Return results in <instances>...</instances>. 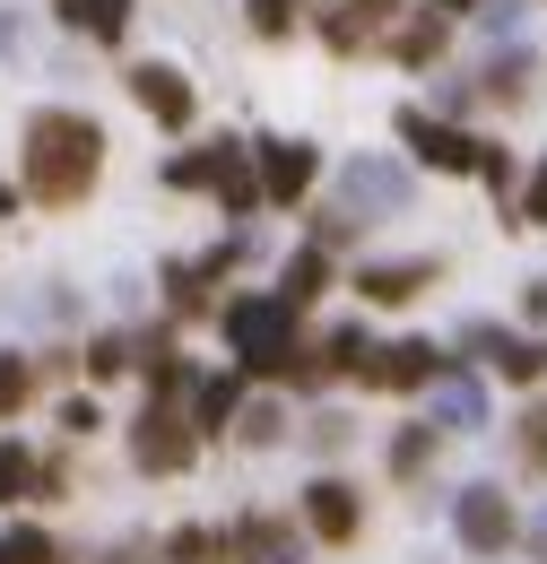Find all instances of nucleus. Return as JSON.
I'll return each instance as SVG.
<instances>
[{"label": "nucleus", "mask_w": 547, "mask_h": 564, "mask_svg": "<svg viewBox=\"0 0 547 564\" xmlns=\"http://www.w3.org/2000/svg\"><path fill=\"white\" fill-rule=\"evenodd\" d=\"M105 165V131L87 113H35L26 122V192L35 200H78Z\"/></svg>", "instance_id": "nucleus-1"}, {"label": "nucleus", "mask_w": 547, "mask_h": 564, "mask_svg": "<svg viewBox=\"0 0 547 564\" xmlns=\"http://www.w3.org/2000/svg\"><path fill=\"white\" fill-rule=\"evenodd\" d=\"M165 183H174V192H217L226 217H253V200H261V183H253V165H244L235 140L192 148V156H165Z\"/></svg>", "instance_id": "nucleus-2"}, {"label": "nucleus", "mask_w": 547, "mask_h": 564, "mask_svg": "<svg viewBox=\"0 0 547 564\" xmlns=\"http://www.w3.org/2000/svg\"><path fill=\"white\" fill-rule=\"evenodd\" d=\"M226 339L244 348V373H253V365L278 373V365L296 356V304H287V295H244V304H226Z\"/></svg>", "instance_id": "nucleus-3"}, {"label": "nucleus", "mask_w": 547, "mask_h": 564, "mask_svg": "<svg viewBox=\"0 0 547 564\" xmlns=\"http://www.w3.org/2000/svg\"><path fill=\"white\" fill-rule=\"evenodd\" d=\"M131 452H139V469H148V478H174V469L192 460V425L174 417V391H157V400H148V417H139Z\"/></svg>", "instance_id": "nucleus-4"}, {"label": "nucleus", "mask_w": 547, "mask_h": 564, "mask_svg": "<svg viewBox=\"0 0 547 564\" xmlns=\"http://www.w3.org/2000/svg\"><path fill=\"white\" fill-rule=\"evenodd\" d=\"M356 373H365L374 391H417V382L443 373V356L426 348V339H400V348H365V356H356Z\"/></svg>", "instance_id": "nucleus-5"}, {"label": "nucleus", "mask_w": 547, "mask_h": 564, "mask_svg": "<svg viewBox=\"0 0 547 564\" xmlns=\"http://www.w3.org/2000/svg\"><path fill=\"white\" fill-rule=\"evenodd\" d=\"M461 539H470L479 556H504V547L522 539V521H513V503L495 487H461Z\"/></svg>", "instance_id": "nucleus-6"}, {"label": "nucleus", "mask_w": 547, "mask_h": 564, "mask_svg": "<svg viewBox=\"0 0 547 564\" xmlns=\"http://www.w3.org/2000/svg\"><path fill=\"white\" fill-rule=\"evenodd\" d=\"M400 140H409L426 165H443V174H479V156H486L479 140H461V131L435 122V113H400Z\"/></svg>", "instance_id": "nucleus-7"}, {"label": "nucleus", "mask_w": 547, "mask_h": 564, "mask_svg": "<svg viewBox=\"0 0 547 564\" xmlns=\"http://www.w3.org/2000/svg\"><path fill=\"white\" fill-rule=\"evenodd\" d=\"M304 192H313V148L304 140H270V156H261V200L296 209Z\"/></svg>", "instance_id": "nucleus-8"}, {"label": "nucleus", "mask_w": 547, "mask_h": 564, "mask_svg": "<svg viewBox=\"0 0 547 564\" xmlns=\"http://www.w3.org/2000/svg\"><path fill=\"white\" fill-rule=\"evenodd\" d=\"M486 425V382L479 373H435V434H479Z\"/></svg>", "instance_id": "nucleus-9"}, {"label": "nucleus", "mask_w": 547, "mask_h": 564, "mask_svg": "<svg viewBox=\"0 0 547 564\" xmlns=\"http://www.w3.org/2000/svg\"><path fill=\"white\" fill-rule=\"evenodd\" d=\"M392 26H400V0H347V9L322 18V35H331L340 53H365V44H374V35H392Z\"/></svg>", "instance_id": "nucleus-10"}, {"label": "nucleus", "mask_w": 547, "mask_h": 564, "mask_svg": "<svg viewBox=\"0 0 547 564\" xmlns=\"http://www.w3.org/2000/svg\"><path fill=\"white\" fill-rule=\"evenodd\" d=\"M347 200H356V209H400V200H409V174H400L392 156H356V165H347Z\"/></svg>", "instance_id": "nucleus-11"}, {"label": "nucleus", "mask_w": 547, "mask_h": 564, "mask_svg": "<svg viewBox=\"0 0 547 564\" xmlns=\"http://www.w3.org/2000/svg\"><path fill=\"white\" fill-rule=\"evenodd\" d=\"M470 348H479V356H495V373H513V382H530V373L547 365V348H539V339H513V330H486V322L470 330Z\"/></svg>", "instance_id": "nucleus-12"}, {"label": "nucleus", "mask_w": 547, "mask_h": 564, "mask_svg": "<svg viewBox=\"0 0 547 564\" xmlns=\"http://www.w3.org/2000/svg\"><path fill=\"white\" fill-rule=\"evenodd\" d=\"M304 521H313L322 539H356V495H347L340 478H313V495H304Z\"/></svg>", "instance_id": "nucleus-13"}, {"label": "nucleus", "mask_w": 547, "mask_h": 564, "mask_svg": "<svg viewBox=\"0 0 547 564\" xmlns=\"http://www.w3.org/2000/svg\"><path fill=\"white\" fill-rule=\"evenodd\" d=\"M131 87H139V105H148L157 122H183V113H192V87H183V78L165 70V62H148V70H131Z\"/></svg>", "instance_id": "nucleus-14"}, {"label": "nucleus", "mask_w": 547, "mask_h": 564, "mask_svg": "<svg viewBox=\"0 0 547 564\" xmlns=\"http://www.w3.org/2000/svg\"><path fill=\"white\" fill-rule=\"evenodd\" d=\"M365 295H374V304H409L417 286H426V261H374V270H365Z\"/></svg>", "instance_id": "nucleus-15"}, {"label": "nucleus", "mask_w": 547, "mask_h": 564, "mask_svg": "<svg viewBox=\"0 0 547 564\" xmlns=\"http://www.w3.org/2000/svg\"><path fill=\"white\" fill-rule=\"evenodd\" d=\"M62 9H69L78 35H122L131 26V0H62Z\"/></svg>", "instance_id": "nucleus-16"}, {"label": "nucleus", "mask_w": 547, "mask_h": 564, "mask_svg": "<svg viewBox=\"0 0 547 564\" xmlns=\"http://www.w3.org/2000/svg\"><path fill=\"white\" fill-rule=\"evenodd\" d=\"M322 286H331V261H322V243H313V252H296V261H287V286H278V295H287V304H304V295H322Z\"/></svg>", "instance_id": "nucleus-17"}, {"label": "nucleus", "mask_w": 547, "mask_h": 564, "mask_svg": "<svg viewBox=\"0 0 547 564\" xmlns=\"http://www.w3.org/2000/svg\"><path fill=\"white\" fill-rule=\"evenodd\" d=\"M0 564H53V539L18 521V530H0Z\"/></svg>", "instance_id": "nucleus-18"}, {"label": "nucleus", "mask_w": 547, "mask_h": 564, "mask_svg": "<svg viewBox=\"0 0 547 564\" xmlns=\"http://www.w3.org/2000/svg\"><path fill=\"white\" fill-rule=\"evenodd\" d=\"M235 434H244V443H278V434H287V409H278V400H253V409L235 417Z\"/></svg>", "instance_id": "nucleus-19"}, {"label": "nucleus", "mask_w": 547, "mask_h": 564, "mask_svg": "<svg viewBox=\"0 0 547 564\" xmlns=\"http://www.w3.org/2000/svg\"><path fill=\"white\" fill-rule=\"evenodd\" d=\"M35 478H44V469H35L18 443H0V503H9V495H35Z\"/></svg>", "instance_id": "nucleus-20"}, {"label": "nucleus", "mask_w": 547, "mask_h": 564, "mask_svg": "<svg viewBox=\"0 0 547 564\" xmlns=\"http://www.w3.org/2000/svg\"><path fill=\"white\" fill-rule=\"evenodd\" d=\"M26 391H35V365H26V356H0V417L26 409Z\"/></svg>", "instance_id": "nucleus-21"}, {"label": "nucleus", "mask_w": 547, "mask_h": 564, "mask_svg": "<svg viewBox=\"0 0 547 564\" xmlns=\"http://www.w3.org/2000/svg\"><path fill=\"white\" fill-rule=\"evenodd\" d=\"M435 44H443V9H435V18H417L409 35H400V62H435Z\"/></svg>", "instance_id": "nucleus-22"}, {"label": "nucleus", "mask_w": 547, "mask_h": 564, "mask_svg": "<svg viewBox=\"0 0 547 564\" xmlns=\"http://www.w3.org/2000/svg\"><path fill=\"white\" fill-rule=\"evenodd\" d=\"M226 417H235V373L201 382V425H226Z\"/></svg>", "instance_id": "nucleus-23"}, {"label": "nucleus", "mask_w": 547, "mask_h": 564, "mask_svg": "<svg viewBox=\"0 0 547 564\" xmlns=\"http://www.w3.org/2000/svg\"><path fill=\"white\" fill-rule=\"evenodd\" d=\"M426 452H435V425H409V434L392 443V469H426Z\"/></svg>", "instance_id": "nucleus-24"}, {"label": "nucleus", "mask_w": 547, "mask_h": 564, "mask_svg": "<svg viewBox=\"0 0 547 564\" xmlns=\"http://www.w3.org/2000/svg\"><path fill=\"white\" fill-rule=\"evenodd\" d=\"M253 26H261V35H287V26H296V0H253Z\"/></svg>", "instance_id": "nucleus-25"}, {"label": "nucleus", "mask_w": 547, "mask_h": 564, "mask_svg": "<svg viewBox=\"0 0 547 564\" xmlns=\"http://www.w3.org/2000/svg\"><path fill=\"white\" fill-rule=\"evenodd\" d=\"M165 556H174V564H208V556H217V539H208V530H183Z\"/></svg>", "instance_id": "nucleus-26"}, {"label": "nucleus", "mask_w": 547, "mask_h": 564, "mask_svg": "<svg viewBox=\"0 0 547 564\" xmlns=\"http://www.w3.org/2000/svg\"><path fill=\"white\" fill-rule=\"evenodd\" d=\"M522 460H530V469H547V409L522 425Z\"/></svg>", "instance_id": "nucleus-27"}, {"label": "nucleus", "mask_w": 547, "mask_h": 564, "mask_svg": "<svg viewBox=\"0 0 547 564\" xmlns=\"http://www.w3.org/2000/svg\"><path fill=\"white\" fill-rule=\"evenodd\" d=\"M522 78H530V62H504V70L486 78V96H504V105H513V96H522Z\"/></svg>", "instance_id": "nucleus-28"}, {"label": "nucleus", "mask_w": 547, "mask_h": 564, "mask_svg": "<svg viewBox=\"0 0 547 564\" xmlns=\"http://www.w3.org/2000/svg\"><path fill=\"white\" fill-rule=\"evenodd\" d=\"M522 217H530V226H547V165L530 174V192H522Z\"/></svg>", "instance_id": "nucleus-29"}, {"label": "nucleus", "mask_w": 547, "mask_h": 564, "mask_svg": "<svg viewBox=\"0 0 547 564\" xmlns=\"http://www.w3.org/2000/svg\"><path fill=\"white\" fill-rule=\"evenodd\" d=\"M530 547H539V556H547V503H539V512H530Z\"/></svg>", "instance_id": "nucleus-30"}, {"label": "nucleus", "mask_w": 547, "mask_h": 564, "mask_svg": "<svg viewBox=\"0 0 547 564\" xmlns=\"http://www.w3.org/2000/svg\"><path fill=\"white\" fill-rule=\"evenodd\" d=\"M435 9H443V18H461V9H479V0H435Z\"/></svg>", "instance_id": "nucleus-31"}]
</instances>
